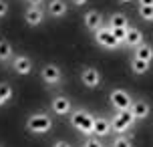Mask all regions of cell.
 I'll return each mask as SVG.
<instances>
[{"label":"cell","mask_w":153,"mask_h":147,"mask_svg":"<svg viewBox=\"0 0 153 147\" xmlns=\"http://www.w3.org/2000/svg\"><path fill=\"white\" fill-rule=\"evenodd\" d=\"M69 123L75 127L79 133L93 137V125H95V115H91L87 109H73L69 115Z\"/></svg>","instance_id":"6da1fadb"},{"label":"cell","mask_w":153,"mask_h":147,"mask_svg":"<svg viewBox=\"0 0 153 147\" xmlns=\"http://www.w3.org/2000/svg\"><path fill=\"white\" fill-rule=\"evenodd\" d=\"M26 129L34 135H46V133L53 129V119L48 113L45 111H38V113H32L26 119Z\"/></svg>","instance_id":"7a4b0ae2"},{"label":"cell","mask_w":153,"mask_h":147,"mask_svg":"<svg viewBox=\"0 0 153 147\" xmlns=\"http://www.w3.org/2000/svg\"><path fill=\"white\" fill-rule=\"evenodd\" d=\"M135 123H137V119L133 117L131 109L129 111H117L115 117L111 119V127H113V131L117 133V135H123V133L127 131V129H131Z\"/></svg>","instance_id":"3957f363"},{"label":"cell","mask_w":153,"mask_h":147,"mask_svg":"<svg viewBox=\"0 0 153 147\" xmlns=\"http://www.w3.org/2000/svg\"><path fill=\"white\" fill-rule=\"evenodd\" d=\"M109 101H111V107L115 109V113L117 111H129L133 105V99L125 89H113L109 93Z\"/></svg>","instance_id":"277c9868"},{"label":"cell","mask_w":153,"mask_h":147,"mask_svg":"<svg viewBox=\"0 0 153 147\" xmlns=\"http://www.w3.org/2000/svg\"><path fill=\"white\" fill-rule=\"evenodd\" d=\"M95 42L99 45L101 48H107V50H115V48H119V40L115 39L113 30L109 28V26H101L99 30L95 32Z\"/></svg>","instance_id":"5b68a950"},{"label":"cell","mask_w":153,"mask_h":147,"mask_svg":"<svg viewBox=\"0 0 153 147\" xmlns=\"http://www.w3.org/2000/svg\"><path fill=\"white\" fill-rule=\"evenodd\" d=\"M40 79L45 81L46 85H51V87L61 85V81H62V71H61V67H56V65H53V62L45 65V67L40 69Z\"/></svg>","instance_id":"8992f818"},{"label":"cell","mask_w":153,"mask_h":147,"mask_svg":"<svg viewBox=\"0 0 153 147\" xmlns=\"http://www.w3.org/2000/svg\"><path fill=\"white\" fill-rule=\"evenodd\" d=\"M81 83H83L87 89H97L101 85V73L95 67H85L81 71Z\"/></svg>","instance_id":"52a82bcc"},{"label":"cell","mask_w":153,"mask_h":147,"mask_svg":"<svg viewBox=\"0 0 153 147\" xmlns=\"http://www.w3.org/2000/svg\"><path fill=\"white\" fill-rule=\"evenodd\" d=\"M10 65H12V71H14L16 75H20V77H26V75L32 73V61L26 54H16Z\"/></svg>","instance_id":"ba28073f"},{"label":"cell","mask_w":153,"mask_h":147,"mask_svg":"<svg viewBox=\"0 0 153 147\" xmlns=\"http://www.w3.org/2000/svg\"><path fill=\"white\" fill-rule=\"evenodd\" d=\"M51 109H53L54 115H71V111H73V105H71V99L69 97H65V95H59V97H54L53 103H51Z\"/></svg>","instance_id":"9c48e42d"},{"label":"cell","mask_w":153,"mask_h":147,"mask_svg":"<svg viewBox=\"0 0 153 147\" xmlns=\"http://www.w3.org/2000/svg\"><path fill=\"white\" fill-rule=\"evenodd\" d=\"M111 133H113L111 119H107V117H95L93 135H95V137H99V139H103V137H107V135H111Z\"/></svg>","instance_id":"30bf717a"},{"label":"cell","mask_w":153,"mask_h":147,"mask_svg":"<svg viewBox=\"0 0 153 147\" xmlns=\"http://www.w3.org/2000/svg\"><path fill=\"white\" fill-rule=\"evenodd\" d=\"M24 20L28 26H40L45 20V10L42 6H28L24 10Z\"/></svg>","instance_id":"8fae6325"},{"label":"cell","mask_w":153,"mask_h":147,"mask_svg":"<svg viewBox=\"0 0 153 147\" xmlns=\"http://www.w3.org/2000/svg\"><path fill=\"white\" fill-rule=\"evenodd\" d=\"M101 26H103V14L99 10H89L85 14V28L91 32H97Z\"/></svg>","instance_id":"7c38bea8"},{"label":"cell","mask_w":153,"mask_h":147,"mask_svg":"<svg viewBox=\"0 0 153 147\" xmlns=\"http://www.w3.org/2000/svg\"><path fill=\"white\" fill-rule=\"evenodd\" d=\"M149 111H151V107H149V103L143 101V99H135L133 105H131V113H133V117H135L137 121L147 119V117H149Z\"/></svg>","instance_id":"4fadbf2b"},{"label":"cell","mask_w":153,"mask_h":147,"mask_svg":"<svg viewBox=\"0 0 153 147\" xmlns=\"http://www.w3.org/2000/svg\"><path fill=\"white\" fill-rule=\"evenodd\" d=\"M46 10H48V14L53 16V18H62V16L69 12V4L65 0H51Z\"/></svg>","instance_id":"5bb4252c"},{"label":"cell","mask_w":153,"mask_h":147,"mask_svg":"<svg viewBox=\"0 0 153 147\" xmlns=\"http://www.w3.org/2000/svg\"><path fill=\"white\" fill-rule=\"evenodd\" d=\"M141 42H145V40H143V32L139 30L137 26H129V30H127V39H125V47L137 48Z\"/></svg>","instance_id":"9a60e30c"},{"label":"cell","mask_w":153,"mask_h":147,"mask_svg":"<svg viewBox=\"0 0 153 147\" xmlns=\"http://www.w3.org/2000/svg\"><path fill=\"white\" fill-rule=\"evenodd\" d=\"M133 56H135V59H141V61L151 62L153 61V47L149 42H141L137 48H133Z\"/></svg>","instance_id":"2e32d148"},{"label":"cell","mask_w":153,"mask_h":147,"mask_svg":"<svg viewBox=\"0 0 153 147\" xmlns=\"http://www.w3.org/2000/svg\"><path fill=\"white\" fill-rule=\"evenodd\" d=\"M14 59V48L8 40L0 39V62H12Z\"/></svg>","instance_id":"e0dca14e"},{"label":"cell","mask_w":153,"mask_h":147,"mask_svg":"<svg viewBox=\"0 0 153 147\" xmlns=\"http://www.w3.org/2000/svg\"><path fill=\"white\" fill-rule=\"evenodd\" d=\"M149 69H151V62L131 56V71H133L135 75H139V77H141V75H147V73H149Z\"/></svg>","instance_id":"ac0fdd59"},{"label":"cell","mask_w":153,"mask_h":147,"mask_svg":"<svg viewBox=\"0 0 153 147\" xmlns=\"http://www.w3.org/2000/svg\"><path fill=\"white\" fill-rule=\"evenodd\" d=\"M109 26L111 28H129V20L123 12H113L109 18Z\"/></svg>","instance_id":"d6986e66"},{"label":"cell","mask_w":153,"mask_h":147,"mask_svg":"<svg viewBox=\"0 0 153 147\" xmlns=\"http://www.w3.org/2000/svg\"><path fill=\"white\" fill-rule=\"evenodd\" d=\"M137 14L145 20V22H153V6H139Z\"/></svg>","instance_id":"ffe728a7"},{"label":"cell","mask_w":153,"mask_h":147,"mask_svg":"<svg viewBox=\"0 0 153 147\" xmlns=\"http://www.w3.org/2000/svg\"><path fill=\"white\" fill-rule=\"evenodd\" d=\"M113 147H133V141L127 135H117L113 139Z\"/></svg>","instance_id":"44dd1931"},{"label":"cell","mask_w":153,"mask_h":147,"mask_svg":"<svg viewBox=\"0 0 153 147\" xmlns=\"http://www.w3.org/2000/svg\"><path fill=\"white\" fill-rule=\"evenodd\" d=\"M0 97L6 101V103L12 99V87L8 85V83H0Z\"/></svg>","instance_id":"7402d4cb"},{"label":"cell","mask_w":153,"mask_h":147,"mask_svg":"<svg viewBox=\"0 0 153 147\" xmlns=\"http://www.w3.org/2000/svg\"><path fill=\"white\" fill-rule=\"evenodd\" d=\"M109 28H111V26H109ZM111 30H113V34H115V39L119 40V45H125V39H127V30H129V28H111Z\"/></svg>","instance_id":"603a6c76"},{"label":"cell","mask_w":153,"mask_h":147,"mask_svg":"<svg viewBox=\"0 0 153 147\" xmlns=\"http://www.w3.org/2000/svg\"><path fill=\"white\" fill-rule=\"evenodd\" d=\"M85 147H103V143H101L99 137H89V139H85Z\"/></svg>","instance_id":"cb8c5ba5"},{"label":"cell","mask_w":153,"mask_h":147,"mask_svg":"<svg viewBox=\"0 0 153 147\" xmlns=\"http://www.w3.org/2000/svg\"><path fill=\"white\" fill-rule=\"evenodd\" d=\"M6 12H8V2L6 0H0V18L6 14Z\"/></svg>","instance_id":"d4e9b609"},{"label":"cell","mask_w":153,"mask_h":147,"mask_svg":"<svg viewBox=\"0 0 153 147\" xmlns=\"http://www.w3.org/2000/svg\"><path fill=\"white\" fill-rule=\"evenodd\" d=\"M53 147H71V143H69V141H65V139H59V141H54V143H53Z\"/></svg>","instance_id":"484cf974"},{"label":"cell","mask_w":153,"mask_h":147,"mask_svg":"<svg viewBox=\"0 0 153 147\" xmlns=\"http://www.w3.org/2000/svg\"><path fill=\"white\" fill-rule=\"evenodd\" d=\"M26 2H28V6H42L45 0H26Z\"/></svg>","instance_id":"4316f807"},{"label":"cell","mask_w":153,"mask_h":147,"mask_svg":"<svg viewBox=\"0 0 153 147\" xmlns=\"http://www.w3.org/2000/svg\"><path fill=\"white\" fill-rule=\"evenodd\" d=\"M139 6H153V0H137Z\"/></svg>","instance_id":"83f0119b"},{"label":"cell","mask_w":153,"mask_h":147,"mask_svg":"<svg viewBox=\"0 0 153 147\" xmlns=\"http://www.w3.org/2000/svg\"><path fill=\"white\" fill-rule=\"evenodd\" d=\"M71 2H73L75 6H83V4H87L89 0H71Z\"/></svg>","instance_id":"f1b7e54d"},{"label":"cell","mask_w":153,"mask_h":147,"mask_svg":"<svg viewBox=\"0 0 153 147\" xmlns=\"http://www.w3.org/2000/svg\"><path fill=\"white\" fill-rule=\"evenodd\" d=\"M4 105H6V101H4L2 97H0V107H4Z\"/></svg>","instance_id":"f546056e"},{"label":"cell","mask_w":153,"mask_h":147,"mask_svg":"<svg viewBox=\"0 0 153 147\" xmlns=\"http://www.w3.org/2000/svg\"><path fill=\"white\" fill-rule=\"evenodd\" d=\"M121 2H131V0H121Z\"/></svg>","instance_id":"4dcf8cb0"}]
</instances>
